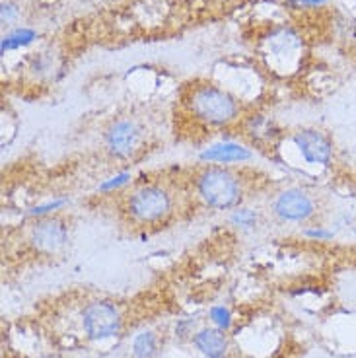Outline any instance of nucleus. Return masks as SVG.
Returning a JSON list of instances; mask_svg holds the SVG:
<instances>
[{
	"mask_svg": "<svg viewBox=\"0 0 356 358\" xmlns=\"http://www.w3.org/2000/svg\"><path fill=\"white\" fill-rule=\"evenodd\" d=\"M288 143L294 148L298 160L308 168L327 170L335 162V143L329 133L318 127H300L288 134Z\"/></svg>",
	"mask_w": 356,
	"mask_h": 358,
	"instance_id": "0eeeda50",
	"label": "nucleus"
},
{
	"mask_svg": "<svg viewBox=\"0 0 356 358\" xmlns=\"http://www.w3.org/2000/svg\"><path fill=\"white\" fill-rule=\"evenodd\" d=\"M206 317H208V322L214 327H218V329H222V331H230L232 325H234V313L228 306L222 304H216L211 306L208 308V313H206Z\"/></svg>",
	"mask_w": 356,
	"mask_h": 358,
	"instance_id": "dca6fc26",
	"label": "nucleus"
},
{
	"mask_svg": "<svg viewBox=\"0 0 356 358\" xmlns=\"http://www.w3.org/2000/svg\"><path fill=\"white\" fill-rule=\"evenodd\" d=\"M121 210L127 220L138 226H156L168 220L176 210L173 191L160 181L138 183L127 191L121 201Z\"/></svg>",
	"mask_w": 356,
	"mask_h": 358,
	"instance_id": "7ed1b4c3",
	"label": "nucleus"
},
{
	"mask_svg": "<svg viewBox=\"0 0 356 358\" xmlns=\"http://www.w3.org/2000/svg\"><path fill=\"white\" fill-rule=\"evenodd\" d=\"M53 57L47 53H34L29 57V71L37 74V76H43L53 71Z\"/></svg>",
	"mask_w": 356,
	"mask_h": 358,
	"instance_id": "4be33fe9",
	"label": "nucleus"
},
{
	"mask_svg": "<svg viewBox=\"0 0 356 358\" xmlns=\"http://www.w3.org/2000/svg\"><path fill=\"white\" fill-rule=\"evenodd\" d=\"M131 181H133V173H131V171H117L115 176L104 179V181L99 183L98 193H104V195L115 193V191L125 189Z\"/></svg>",
	"mask_w": 356,
	"mask_h": 358,
	"instance_id": "a211bd4d",
	"label": "nucleus"
},
{
	"mask_svg": "<svg viewBox=\"0 0 356 358\" xmlns=\"http://www.w3.org/2000/svg\"><path fill=\"white\" fill-rule=\"evenodd\" d=\"M302 236L306 240H310V242H320V243H327L333 242L335 240V236L337 232L333 230V228H327V226H323V224H308L306 228L302 230Z\"/></svg>",
	"mask_w": 356,
	"mask_h": 358,
	"instance_id": "6ab92c4d",
	"label": "nucleus"
},
{
	"mask_svg": "<svg viewBox=\"0 0 356 358\" xmlns=\"http://www.w3.org/2000/svg\"><path fill=\"white\" fill-rule=\"evenodd\" d=\"M292 6H298V8H306V10H318L327 6L331 0H288Z\"/></svg>",
	"mask_w": 356,
	"mask_h": 358,
	"instance_id": "5701e85b",
	"label": "nucleus"
},
{
	"mask_svg": "<svg viewBox=\"0 0 356 358\" xmlns=\"http://www.w3.org/2000/svg\"><path fill=\"white\" fill-rule=\"evenodd\" d=\"M144 143V127L134 117L111 119L101 133V144L113 160H131Z\"/></svg>",
	"mask_w": 356,
	"mask_h": 358,
	"instance_id": "6e6552de",
	"label": "nucleus"
},
{
	"mask_svg": "<svg viewBox=\"0 0 356 358\" xmlns=\"http://www.w3.org/2000/svg\"><path fill=\"white\" fill-rule=\"evenodd\" d=\"M185 109L193 121L208 129H226L241 117V99L214 82H197L183 96Z\"/></svg>",
	"mask_w": 356,
	"mask_h": 358,
	"instance_id": "f257e3e1",
	"label": "nucleus"
},
{
	"mask_svg": "<svg viewBox=\"0 0 356 358\" xmlns=\"http://www.w3.org/2000/svg\"><path fill=\"white\" fill-rule=\"evenodd\" d=\"M273 121L269 117L253 115L248 119V134H251L253 141H261V138H271L273 136Z\"/></svg>",
	"mask_w": 356,
	"mask_h": 358,
	"instance_id": "f3484780",
	"label": "nucleus"
},
{
	"mask_svg": "<svg viewBox=\"0 0 356 358\" xmlns=\"http://www.w3.org/2000/svg\"><path fill=\"white\" fill-rule=\"evenodd\" d=\"M71 228L59 215L36 218L29 224L27 242L41 255H57L69 245Z\"/></svg>",
	"mask_w": 356,
	"mask_h": 358,
	"instance_id": "1a4fd4ad",
	"label": "nucleus"
},
{
	"mask_svg": "<svg viewBox=\"0 0 356 358\" xmlns=\"http://www.w3.org/2000/svg\"><path fill=\"white\" fill-rule=\"evenodd\" d=\"M193 349L205 358H228L230 355V339L222 329L214 325H201L189 341Z\"/></svg>",
	"mask_w": 356,
	"mask_h": 358,
	"instance_id": "9b49d317",
	"label": "nucleus"
},
{
	"mask_svg": "<svg viewBox=\"0 0 356 358\" xmlns=\"http://www.w3.org/2000/svg\"><path fill=\"white\" fill-rule=\"evenodd\" d=\"M69 203H71V199L69 197L49 199V201H43V203H37V205L29 206L26 216H29L31 220H36V218H45V216L59 215V213H61Z\"/></svg>",
	"mask_w": 356,
	"mask_h": 358,
	"instance_id": "2eb2a0df",
	"label": "nucleus"
},
{
	"mask_svg": "<svg viewBox=\"0 0 356 358\" xmlns=\"http://www.w3.org/2000/svg\"><path fill=\"white\" fill-rule=\"evenodd\" d=\"M201 325L197 322V317H181L173 325V335L179 341H191V337L195 335V331Z\"/></svg>",
	"mask_w": 356,
	"mask_h": 358,
	"instance_id": "412c9836",
	"label": "nucleus"
},
{
	"mask_svg": "<svg viewBox=\"0 0 356 358\" xmlns=\"http://www.w3.org/2000/svg\"><path fill=\"white\" fill-rule=\"evenodd\" d=\"M160 355V337L152 329L136 333L131 341V357L133 358H158Z\"/></svg>",
	"mask_w": 356,
	"mask_h": 358,
	"instance_id": "ddd939ff",
	"label": "nucleus"
},
{
	"mask_svg": "<svg viewBox=\"0 0 356 358\" xmlns=\"http://www.w3.org/2000/svg\"><path fill=\"white\" fill-rule=\"evenodd\" d=\"M80 327L86 339L92 343H104L117 339L123 333L125 320L115 302L106 298H94L82 306Z\"/></svg>",
	"mask_w": 356,
	"mask_h": 358,
	"instance_id": "39448f33",
	"label": "nucleus"
},
{
	"mask_svg": "<svg viewBox=\"0 0 356 358\" xmlns=\"http://www.w3.org/2000/svg\"><path fill=\"white\" fill-rule=\"evenodd\" d=\"M193 191L208 210L230 213L245 203V179L228 166H203L193 178Z\"/></svg>",
	"mask_w": 356,
	"mask_h": 358,
	"instance_id": "f03ea898",
	"label": "nucleus"
},
{
	"mask_svg": "<svg viewBox=\"0 0 356 358\" xmlns=\"http://www.w3.org/2000/svg\"><path fill=\"white\" fill-rule=\"evenodd\" d=\"M20 16H22V6L16 0H2L0 2V22H2V26L8 27V29L16 27Z\"/></svg>",
	"mask_w": 356,
	"mask_h": 358,
	"instance_id": "aec40b11",
	"label": "nucleus"
},
{
	"mask_svg": "<svg viewBox=\"0 0 356 358\" xmlns=\"http://www.w3.org/2000/svg\"><path fill=\"white\" fill-rule=\"evenodd\" d=\"M228 222L240 232H253L257 230L261 224V213L253 206H248L245 203L240 206H236L234 210L228 213Z\"/></svg>",
	"mask_w": 356,
	"mask_h": 358,
	"instance_id": "4468645a",
	"label": "nucleus"
},
{
	"mask_svg": "<svg viewBox=\"0 0 356 358\" xmlns=\"http://www.w3.org/2000/svg\"><path fill=\"white\" fill-rule=\"evenodd\" d=\"M197 158H199L201 164H206V166H228L230 168V166L250 162L253 158V150L241 143L220 141V143H213L205 146Z\"/></svg>",
	"mask_w": 356,
	"mask_h": 358,
	"instance_id": "9d476101",
	"label": "nucleus"
},
{
	"mask_svg": "<svg viewBox=\"0 0 356 358\" xmlns=\"http://www.w3.org/2000/svg\"><path fill=\"white\" fill-rule=\"evenodd\" d=\"M269 210L276 222L280 224H312L315 216L320 215V199L308 189L292 185L275 193V197L269 203Z\"/></svg>",
	"mask_w": 356,
	"mask_h": 358,
	"instance_id": "423d86ee",
	"label": "nucleus"
},
{
	"mask_svg": "<svg viewBox=\"0 0 356 358\" xmlns=\"http://www.w3.org/2000/svg\"><path fill=\"white\" fill-rule=\"evenodd\" d=\"M259 51L271 71L290 74L302 64L304 37L292 26H275L261 39Z\"/></svg>",
	"mask_w": 356,
	"mask_h": 358,
	"instance_id": "20e7f679",
	"label": "nucleus"
},
{
	"mask_svg": "<svg viewBox=\"0 0 356 358\" xmlns=\"http://www.w3.org/2000/svg\"><path fill=\"white\" fill-rule=\"evenodd\" d=\"M39 39V31L29 26H16L8 29L2 39H0V53L6 55L10 51H20L27 49L29 45H34Z\"/></svg>",
	"mask_w": 356,
	"mask_h": 358,
	"instance_id": "f8f14e48",
	"label": "nucleus"
}]
</instances>
